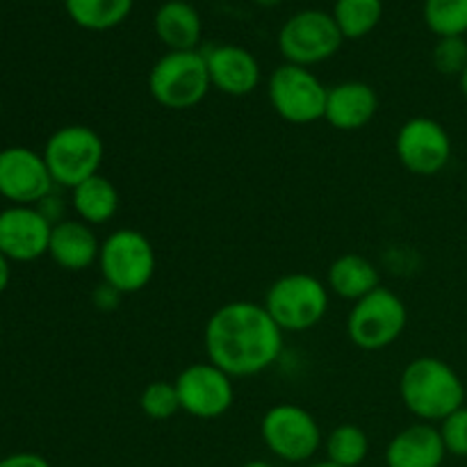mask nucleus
<instances>
[{
  "label": "nucleus",
  "instance_id": "obj_1",
  "mask_svg": "<svg viewBox=\"0 0 467 467\" xmlns=\"http://www.w3.org/2000/svg\"><path fill=\"white\" fill-rule=\"evenodd\" d=\"M283 336L263 304L231 301L219 306L205 324V354L233 379L255 377L278 363Z\"/></svg>",
  "mask_w": 467,
  "mask_h": 467
},
{
  "label": "nucleus",
  "instance_id": "obj_2",
  "mask_svg": "<svg viewBox=\"0 0 467 467\" xmlns=\"http://www.w3.org/2000/svg\"><path fill=\"white\" fill-rule=\"evenodd\" d=\"M400 397L418 422L429 424L442 422L467 401L463 379L436 356H420L406 365L400 377Z\"/></svg>",
  "mask_w": 467,
  "mask_h": 467
},
{
  "label": "nucleus",
  "instance_id": "obj_3",
  "mask_svg": "<svg viewBox=\"0 0 467 467\" xmlns=\"http://www.w3.org/2000/svg\"><path fill=\"white\" fill-rule=\"evenodd\" d=\"M100 281L117 287L123 296L144 290L155 276L158 255L149 237L137 228H119L100 242Z\"/></svg>",
  "mask_w": 467,
  "mask_h": 467
},
{
  "label": "nucleus",
  "instance_id": "obj_4",
  "mask_svg": "<svg viewBox=\"0 0 467 467\" xmlns=\"http://www.w3.org/2000/svg\"><path fill=\"white\" fill-rule=\"evenodd\" d=\"M328 299V287L317 276L292 272L269 285L263 306L283 333H304L327 317Z\"/></svg>",
  "mask_w": 467,
  "mask_h": 467
},
{
  "label": "nucleus",
  "instance_id": "obj_5",
  "mask_svg": "<svg viewBox=\"0 0 467 467\" xmlns=\"http://www.w3.org/2000/svg\"><path fill=\"white\" fill-rule=\"evenodd\" d=\"M213 89L203 50H169L149 73V91L162 108H196Z\"/></svg>",
  "mask_w": 467,
  "mask_h": 467
},
{
  "label": "nucleus",
  "instance_id": "obj_6",
  "mask_svg": "<svg viewBox=\"0 0 467 467\" xmlns=\"http://www.w3.org/2000/svg\"><path fill=\"white\" fill-rule=\"evenodd\" d=\"M41 155H44L55 185L73 190L100 171L105 144L94 128L71 123L48 137Z\"/></svg>",
  "mask_w": 467,
  "mask_h": 467
},
{
  "label": "nucleus",
  "instance_id": "obj_7",
  "mask_svg": "<svg viewBox=\"0 0 467 467\" xmlns=\"http://www.w3.org/2000/svg\"><path fill=\"white\" fill-rule=\"evenodd\" d=\"M406 324H409V310L401 296L381 285L351 306L347 317V336L358 349L381 351L400 340L401 333L406 331Z\"/></svg>",
  "mask_w": 467,
  "mask_h": 467
},
{
  "label": "nucleus",
  "instance_id": "obj_8",
  "mask_svg": "<svg viewBox=\"0 0 467 467\" xmlns=\"http://www.w3.org/2000/svg\"><path fill=\"white\" fill-rule=\"evenodd\" d=\"M260 438L276 459L306 463L322 447V429L315 415L299 404H276L260 420Z\"/></svg>",
  "mask_w": 467,
  "mask_h": 467
},
{
  "label": "nucleus",
  "instance_id": "obj_9",
  "mask_svg": "<svg viewBox=\"0 0 467 467\" xmlns=\"http://www.w3.org/2000/svg\"><path fill=\"white\" fill-rule=\"evenodd\" d=\"M340 27L331 14L322 9H304L287 18L278 30V50L287 64L296 67H315L331 59L342 48Z\"/></svg>",
  "mask_w": 467,
  "mask_h": 467
},
{
  "label": "nucleus",
  "instance_id": "obj_10",
  "mask_svg": "<svg viewBox=\"0 0 467 467\" xmlns=\"http://www.w3.org/2000/svg\"><path fill=\"white\" fill-rule=\"evenodd\" d=\"M269 103L274 112L287 123L308 126L324 119L328 89L310 68L281 64L267 82Z\"/></svg>",
  "mask_w": 467,
  "mask_h": 467
},
{
  "label": "nucleus",
  "instance_id": "obj_11",
  "mask_svg": "<svg viewBox=\"0 0 467 467\" xmlns=\"http://www.w3.org/2000/svg\"><path fill=\"white\" fill-rule=\"evenodd\" d=\"M181 410L196 420H217L235 404V379L213 365L192 363L173 381Z\"/></svg>",
  "mask_w": 467,
  "mask_h": 467
},
{
  "label": "nucleus",
  "instance_id": "obj_12",
  "mask_svg": "<svg viewBox=\"0 0 467 467\" xmlns=\"http://www.w3.org/2000/svg\"><path fill=\"white\" fill-rule=\"evenodd\" d=\"M451 137L441 121L431 117H413L395 137V153L404 169L415 176H436L451 160Z\"/></svg>",
  "mask_w": 467,
  "mask_h": 467
},
{
  "label": "nucleus",
  "instance_id": "obj_13",
  "mask_svg": "<svg viewBox=\"0 0 467 467\" xmlns=\"http://www.w3.org/2000/svg\"><path fill=\"white\" fill-rule=\"evenodd\" d=\"M53 176L44 155L26 146L0 150V196L12 205H36L53 194Z\"/></svg>",
  "mask_w": 467,
  "mask_h": 467
},
{
  "label": "nucleus",
  "instance_id": "obj_14",
  "mask_svg": "<svg viewBox=\"0 0 467 467\" xmlns=\"http://www.w3.org/2000/svg\"><path fill=\"white\" fill-rule=\"evenodd\" d=\"M55 223L35 205H9L0 213V251L9 263H32L48 254Z\"/></svg>",
  "mask_w": 467,
  "mask_h": 467
},
{
  "label": "nucleus",
  "instance_id": "obj_15",
  "mask_svg": "<svg viewBox=\"0 0 467 467\" xmlns=\"http://www.w3.org/2000/svg\"><path fill=\"white\" fill-rule=\"evenodd\" d=\"M203 57L208 64L213 89L233 96V99H242L258 89L263 71L251 50L235 44H219L205 48Z\"/></svg>",
  "mask_w": 467,
  "mask_h": 467
},
{
  "label": "nucleus",
  "instance_id": "obj_16",
  "mask_svg": "<svg viewBox=\"0 0 467 467\" xmlns=\"http://www.w3.org/2000/svg\"><path fill=\"white\" fill-rule=\"evenodd\" d=\"M379 112V94L363 80H347L328 89L327 112L328 126L342 132H354L368 126Z\"/></svg>",
  "mask_w": 467,
  "mask_h": 467
},
{
  "label": "nucleus",
  "instance_id": "obj_17",
  "mask_svg": "<svg viewBox=\"0 0 467 467\" xmlns=\"http://www.w3.org/2000/svg\"><path fill=\"white\" fill-rule=\"evenodd\" d=\"M445 456L441 429L429 422H415L401 429L386 447L388 467H441Z\"/></svg>",
  "mask_w": 467,
  "mask_h": 467
},
{
  "label": "nucleus",
  "instance_id": "obj_18",
  "mask_svg": "<svg viewBox=\"0 0 467 467\" xmlns=\"http://www.w3.org/2000/svg\"><path fill=\"white\" fill-rule=\"evenodd\" d=\"M100 242L94 226L80 219H62L50 233L48 255L57 267L67 272H82L99 263Z\"/></svg>",
  "mask_w": 467,
  "mask_h": 467
},
{
  "label": "nucleus",
  "instance_id": "obj_19",
  "mask_svg": "<svg viewBox=\"0 0 467 467\" xmlns=\"http://www.w3.org/2000/svg\"><path fill=\"white\" fill-rule=\"evenodd\" d=\"M153 30L167 50H199L203 23L194 5L185 0H167L155 12Z\"/></svg>",
  "mask_w": 467,
  "mask_h": 467
},
{
  "label": "nucleus",
  "instance_id": "obj_20",
  "mask_svg": "<svg viewBox=\"0 0 467 467\" xmlns=\"http://www.w3.org/2000/svg\"><path fill=\"white\" fill-rule=\"evenodd\" d=\"M327 287L336 296L347 301H360L381 287V276L372 260L360 254H342L331 263L327 272Z\"/></svg>",
  "mask_w": 467,
  "mask_h": 467
},
{
  "label": "nucleus",
  "instance_id": "obj_21",
  "mask_svg": "<svg viewBox=\"0 0 467 467\" xmlns=\"http://www.w3.org/2000/svg\"><path fill=\"white\" fill-rule=\"evenodd\" d=\"M119 190L103 173L87 178L71 190V208L78 219L89 226H103L112 222L119 213Z\"/></svg>",
  "mask_w": 467,
  "mask_h": 467
},
{
  "label": "nucleus",
  "instance_id": "obj_22",
  "mask_svg": "<svg viewBox=\"0 0 467 467\" xmlns=\"http://www.w3.org/2000/svg\"><path fill=\"white\" fill-rule=\"evenodd\" d=\"M135 0H64L68 18L89 32H105L121 26L132 12Z\"/></svg>",
  "mask_w": 467,
  "mask_h": 467
},
{
  "label": "nucleus",
  "instance_id": "obj_23",
  "mask_svg": "<svg viewBox=\"0 0 467 467\" xmlns=\"http://www.w3.org/2000/svg\"><path fill=\"white\" fill-rule=\"evenodd\" d=\"M331 16L345 39H363L381 23L383 0H336Z\"/></svg>",
  "mask_w": 467,
  "mask_h": 467
},
{
  "label": "nucleus",
  "instance_id": "obj_24",
  "mask_svg": "<svg viewBox=\"0 0 467 467\" xmlns=\"http://www.w3.org/2000/svg\"><path fill=\"white\" fill-rule=\"evenodd\" d=\"M327 461L340 467H358L369 454V438L358 424H340L327 436Z\"/></svg>",
  "mask_w": 467,
  "mask_h": 467
},
{
  "label": "nucleus",
  "instance_id": "obj_25",
  "mask_svg": "<svg viewBox=\"0 0 467 467\" xmlns=\"http://www.w3.org/2000/svg\"><path fill=\"white\" fill-rule=\"evenodd\" d=\"M424 23L438 39L465 36L467 0H424Z\"/></svg>",
  "mask_w": 467,
  "mask_h": 467
},
{
  "label": "nucleus",
  "instance_id": "obj_26",
  "mask_svg": "<svg viewBox=\"0 0 467 467\" xmlns=\"http://www.w3.org/2000/svg\"><path fill=\"white\" fill-rule=\"evenodd\" d=\"M140 409L144 410L146 418L155 422H167L181 410V400H178L176 386L169 381H153L141 390Z\"/></svg>",
  "mask_w": 467,
  "mask_h": 467
},
{
  "label": "nucleus",
  "instance_id": "obj_27",
  "mask_svg": "<svg viewBox=\"0 0 467 467\" xmlns=\"http://www.w3.org/2000/svg\"><path fill=\"white\" fill-rule=\"evenodd\" d=\"M433 67L442 76H463L467 68L465 36H442L433 46Z\"/></svg>",
  "mask_w": 467,
  "mask_h": 467
},
{
  "label": "nucleus",
  "instance_id": "obj_28",
  "mask_svg": "<svg viewBox=\"0 0 467 467\" xmlns=\"http://www.w3.org/2000/svg\"><path fill=\"white\" fill-rule=\"evenodd\" d=\"M438 429H441L447 454L467 459V406H461L450 418L442 420Z\"/></svg>",
  "mask_w": 467,
  "mask_h": 467
},
{
  "label": "nucleus",
  "instance_id": "obj_29",
  "mask_svg": "<svg viewBox=\"0 0 467 467\" xmlns=\"http://www.w3.org/2000/svg\"><path fill=\"white\" fill-rule=\"evenodd\" d=\"M121 292H119L117 287L108 285L105 281H100L99 285L94 287V292H91V304H94L100 313H114V310L119 308V304H121Z\"/></svg>",
  "mask_w": 467,
  "mask_h": 467
},
{
  "label": "nucleus",
  "instance_id": "obj_30",
  "mask_svg": "<svg viewBox=\"0 0 467 467\" xmlns=\"http://www.w3.org/2000/svg\"><path fill=\"white\" fill-rule=\"evenodd\" d=\"M0 467H53L44 456L32 454V451H18V454H9L0 461Z\"/></svg>",
  "mask_w": 467,
  "mask_h": 467
},
{
  "label": "nucleus",
  "instance_id": "obj_31",
  "mask_svg": "<svg viewBox=\"0 0 467 467\" xmlns=\"http://www.w3.org/2000/svg\"><path fill=\"white\" fill-rule=\"evenodd\" d=\"M9 276H12V269H9V260L5 258L3 251H0V295H3V292L7 290Z\"/></svg>",
  "mask_w": 467,
  "mask_h": 467
},
{
  "label": "nucleus",
  "instance_id": "obj_32",
  "mask_svg": "<svg viewBox=\"0 0 467 467\" xmlns=\"http://www.w3.org/2000/svg\"><path fill=\"white\" fill-rule=\"evenodd\" d=\"M255 5H260V7H276V5H281L283 0H254Z\"/></svg>",
  "mask_w": 467,
  "mask_h": 467
},
{
  "label": "nucleus",
  "instance_id": "obj_33",
  "mask_svg": "<svg viewBox=\"0 0 467 467\" xmlns=\"http://www.w3.org/2000/svg\"><path fill=\"white\" fill-rule=\"evenodd\" d=\"M242 467H276V465L267 463V461H249V463H244Z\"/></svg>",
  "mask_w": 467,
  "mask_h": 467
},
{
  "label": "nucleus",
  "instance_id": "obj_34",
  "mask_svg": "<svg viewBox=\"0 0 467 467\" xmlns=\"http://www.w3.org/2000/svg\"><path fill=\"white\" fill-rule=\"evenodd\" d=\"M459 80H461V91H463V96L467 99V68L463 71V76L459 78Z\"/></svg>",
  "mask_w": 467,
  "mask_h": 467
},
{
  "label": "nucleus",
  "instance_id": "obj_35",
  "mask_svg": "<svg viewBox=\"0 0 467 467\" xmlns=\"http://www.w3.org/2000/svg\"><path fill=\"white\" fill-rule=\"evenodd\" d=\"M308 467H340V465L331 463V461H319V463H313V465H308Z\"/></svg>",
  "mask_w": 467,
  "mask_h": 467
},
{
  "label": "nucleus",
  "instance_id": "obj_36",
  "mask_svg": "<svg viewBox=\"0 0 467 467\" xmlns=\"http://www.w3.org/2000/svg\"><path fill=\"white\" fill-rule=\"evenodd\" d=\"M0 109H3V100H0Z\"/></svg>",
  "mask_w": 467,
  "mask_h": 467
},
{
  "label": "nucleus",
  "instance_id": "obj_37",
  "mask_svg": "<svg viewBox=\"0 0 467 467\" xmlns=\"http://www.w3.org/2000/svg\"><path fill=\"white\" fill-rule=\"evenodd\" d=\"M465 392H467V383H465Z\"/></svg>",
  "mask_w": 467,
  "mask_h": 467
}]
</instances>
